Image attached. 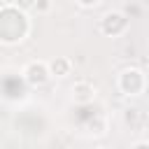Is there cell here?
<instances>
[{"label": "cell", "instance_id": "5", "mask_svg": "<svg viewBox=\"0 0 149 149\" xmlns=\"http://www.w3.org/2000/svg\"><path fill=\"white\" fill-rule=\"evenodd\" d=\"M70 95H72V100L77 105H88V102L95 100V86L91 81H84V79L81 81H74L72 88H70Z\"/></svg>", "mask_w": 149, "mask_h": 149}, {"label": "cell", "instance_id": "1", "mask_svg": "<svg viewBox=\"0 0 149 149\" xmlns=\"http://www.w3.org/2000/svg\"><path fill=\"white\" fill-rule=\"evenodd\" d=\"M28 30H30L28 16L21 9H16L14 5L0 7V42L16 44L28 35Z\"/></svg>", "mask_w": 149, "mask_h": 149}, {"label": "cell", "instance_id": "6", "mask_svg": "<svg viewBox=\"0 0 149 149\" xmlns=\"http://www.w3.org/2000/svg\"><path fill=\"white\" fill-rule=\"evenodd\" d=\"M47 65H49V72H51V77H68L70 72H72V61L68 58V56H56V58H51V61H47Z\"/></svg>", "mask_w": 149, "mask_h": 149}, {"label": "cell", "instance_id": "10", "mask_svg": "<svg viewBox=\"0 0 149 149\" xmlns=\"http://www.w3.org/2000/svg\"><path fill=\"white\" fill-rule=\"evenodd\" d=\"M130 149H149V142H147V140H140V142H135Z\"/></svg>", "mask_w": 149, "mask_h": 149}, {"label": "cell", "instance_id": "8", "mask_svg": "<svg viewBox=\"0 0 149 149\" xmlns=\"http://www.w3.org/2000/svg\"><path fill=\"white\" fill-rule=\"evenodd\" d=\"M51 5H54L51 0H35V9H37L40 14H47V12L51 9Z\"/></svg>", "mask_w": 149, "mask_h": 149}, {"label": "cell", "instance_id": "7", "mask_svg": "<svg viewBox=\"0 0 149 149\" xmlns=\"http://www.w3.org/2000/svg\"><path fill=\"white\" fill-rule=\"evenodd\" d=\"M12 5H14L16 9H21L23 14L30 12V9H35V0H12Z\"/></svg>", "mask_w": 149, "mask_h": 149}, {"label": "cell", "instance_id": "2", "mask_svg": "<svg viewBox=\"0 0 149 149\" xmlns=\"http://www.w3.org/2000/svg\"><path fill=\"white\" fill-rule=\"evenodd\" d=\"M116 84H119V91L130 98V95L144 93V88H147V77H144V72H142L140 68H123V70L119 72Z\"/></svg>", "mask_w": 149, "mask_h": 149}, {"label": "cell", "instance_id": "9", "mask_svg": "<svg viewBox=\"0 0 149 149\" xmlns=\"http://www.w3.org/2000/svg\"><path fill=\"white\" fill-rule=\"evenodd\" d=\"M79 7H84V9H93V7H98L100 5V0H74Z\"/></svg>", "mask_w": 149, "mask_h": 149}, {"label": "cell", "instance_id": "4", "mask_svg": "<svg viewBox=\"0 0 149 149\" xmlns=\"http://www.w3.org/2000/svg\"><path fill=\"white\" fill-rule=\"evenodd\" d=\"M23 79H26L30 86H44V84L51 79V72H49L47 61H30V63L23 68Z\"/></svg>", "mask_w": 149, "mask_h": 149}, {"label": "cell", "instance_id": "3", "mask_svg": "<svg viewBox=\"0 0 149 149\" xmlns=\"http://www.w3.org/2000/svg\"><path fill=\"white\" fill-rule=\"evenodd\" d=\"M128 30V16L123 12H107L100 19V33L107 37H119Z\"/></svg>", "mask_w": 149, "mask_h": 149}, {"label": "cell", "instance_id": "11", "mask_svg": "<svg viewBox=\"0 0 149 149\" xmlns=\"http://www.w3.org/2000/svg\"><path fill=\"white\" fill-rule=\"evenodd\" d=\"M93 149H109V147H102V144H100V147H93Z\"/></svg>", "mask_w": 149, "mask_h": 149}]
</instances>
